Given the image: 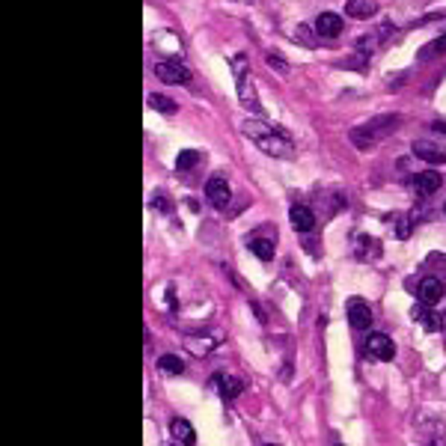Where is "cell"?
<instances>
[{
  "mask_svg": "<svg viewBox=\"0 0 446 446\" xmlns=\"http://www.w3.org/2000/svg\"><path fill=\"white\" fill-rule=\"evenodd\" d=\"M241 131L244 137H250L259 149H262L265 155L271 158H286V155H292V137L283 131V128L277 125H268L262 119H244L241 122Z\"/></svg>",
  "mask_w": 446,
  "mask_h": 446,
  "instance_id": "6da1fadb",
  "label": "cell"
},
{
  "mask_svg": "<svg viewBox=\"0 0 446 446\" xmlns=\"http://www.w3.org/2000/svg\"><path fill=\"white\" fill-rule=\"evenodd\" d=\"M233 75H235V86H238L241 105L247 107V110H259L256 93H253V83H250V63H247V57H244V54L233 57Z\"/></svg>",
  "mask_w": 446,
  "mask_h": 446,
  "instance_id": "7a4b0ae2",
  "label": "cell"
},
{
  "mask_svg": "<svg viewBox=\"0 0 446 446\" xmlns=\"http://www.w3.org/2000/svg\"><path fill=\"white\" fill-rule=\"evenodd\" d=\"M384 122H387V117L372 119L369 125H357V128H351V143H354V146H360V149L375 146V143H378L384 134H390V131H393V128H381Z\"/></svg>",
  "mask_w": 446,
  "mask_h": 446,
  "instance_id": "3957f363",
  "label": "cell"
},
{
  "mask_svg": "<svg viewBox=\"0 0 446 446\" xmlns=\"http://www.w3.org/2000/svg\"><path fill=\"white\" fill-rule=\"evenodd\" d=\"M155 71V78L158 81H164V83H172V86H184V83H191V69L188 66H182L176 60H158L152 66Z\"/></svg>",
  "mask_w": 446,
  "mask_h": 446,
  "instance_id": "277c9868",
  "label": "cell"
},
{
  "mask_svg": "<svg viewBox=\"0 0 446 446\" xmlns=\"http://www.w3.org/2000/svg\"><path fill=\"white\" fill-rule=\"evenodd\" d=\"M366 354L372 357V360L387 363V360H393V357H396V345H393V339L387 336V334H369V339H366Z\"/></svg>",
  "mask_w": 446,
  "mask_h": 446,
  "instance_id": "5b68a950",
  "label": "cell"
},
{
  "mask_svg": "<svg viewBox=\"0 0 446 446\" xmlns=\"http://www.w3.org/2000/svg\"><path fill=\"white\" fill-rule=\"evenodd\" d=\"M206 196L214 209H226L229 199H233V191H229V182L223 176H211L206 182Z\"/></svg>",
  "mask_w": 446,
  "mask_h": 446,
  "instance_id": "8992f818",
  "label": "cell"
},
{
  "mask_svg": "<svg viewBox=\"0 0 446 446\" xmlns=\"http://www.w3.org/2000/svg\"><path fill=\"white\" fill-rule=\"evenodd\" d=\"M413 155L423 158V161L428 164H446V146H440V143H431V140H413Z\"/></svg>",
  "mask_w": 446,
  "mask_h": 446,
  "instance_id": "52a82bcc",
  "label": "cell"
},
{
  "mask_svg": "<svg viewBox=\"0 0 446 446\" xmlns=\"http://www.w3.org/2000/svg\"><path fill=\"white\" fill-rule=\"evenodd\" d=\"M348 322H351L354 330H369L372 327V310H369L366 300H360V298L348 300Z\"/></svg>",
  "mask_w": 446,
  "mask_h": 446,
  "instance_id": "ba28073f",
  "label": "cell"
},
{
  "mask_svg": "<svg viewBox=\"0 0 446 446\" xmlns=\"http://www.w3.org/2000/svg\"><path fill=\"white\" fill-rule=\"evenodd\" d=\"M381 241L375 235H357L354 241V256L360 259V262H375V259L381 256Z\"/></svg>",
  "mask_w": 446,
  "mask_h": 446,
  "instance_id": "9c48e42d",
  "label": "cell"
},
{
  "mask_svg": "<svg viewBox=\"0 0 446 446\" xmlns=\"http://www.w3.org/2000/svg\"><path fill=\"white\" fill-rule=\"evenodd\" d=\"M440 184H443V176L435 170H426V172H416L413 176V191L420 196H431L435 191H440Z\"/></svg>",
  "mask_w": 446,
  "mask_h": 446,
  "instance_id": "30bf717a",
  "label": "cell"
},
{
  "mask_svg": "<svg viewBox=\"0 0 446 446\" xmlns=\"http://www.w3.org/2000/svg\"><path fill=\"white\" fill-rule=\"evenodd\" d=\"M289 221H292L295 233H312L315 214H312V209H307V206H292V209H289Z\"/></svg>",
  "mask_w": 446,
  "mask_h": 446,
  "instance_id": "8fae6325",
  "label": "cell"
},
{
  "mask_svg": "<svg viewBox=\"0 0 446 446\" xmlns=\"http://www.w3.org/2000/svg\"><path fill=\"white\" fill-rule=\"evenodd\" d=\"M211 387H218V393H221L226 401L238 399V396H241V390H244L241 378H233V375H214V378H211Z\"/></svg>",
  "mask_w": 446,
  "mask_h": 446,
  "instance_id": "7c38bea8",
  "label": "cell"
},
{
  "mask_svg": "<svg viewBox=\"0 0 446 446\" xmlns=\"http://www.w3.org/2000/svg\"><path fill=\"white\" fill-rule=\"evenodd\" d=\"M416 295H420L423 304L435 307L438 300L443 298V283H440L438 277H423V280H420V292H416Z\"/></svg>",
  "mask_w": 446,
  "mask_h": 446,
  "instance_id": "4fadbf2b",
  "label": "cell"
},
{
  "mask_svg": "<svg viewBox=\"0 0 446 446\" xmlns=\"http://www.w3.org/2000/svg\"><path fill=\"white\" fill-rule=\"evenodd\" d=\"M170 435L176 438V443H182V446H194V443H196L194 426H191L188 420H182V416H176V420L170 423Z\"/></svg>",
  "mask_w": 446,
  "mask_h": 446,
  "instance_id": "5bb4252c",
  "label": "cell"
},
{
  "mask_svg": "<svg viewBox=\"0 0 446 446\" xmlns=\"http://www.w3.org/2000/svg\"><path fill=\"white\" fill-rule=\"evenodd\" d=\"M315 30H319V36H339L342 33V18L336 16V12H322L319 18H315Z\"/></svg>",
  "mask_w": 446,
  "mask_h": 446,
  "instance_id": "9a60e30c",
  "label": "cell"
},
{
  "mask_svg": "<svg viewBox=\"0 0 446 446\" xmlns=\"http://www.w3.org/2000/svg\"><path fill=\"white\" fill-rule=\"evenodd\" d=\"M345 12L357 21H366L378 12V0H348V4H345Z\"/></svg>",
  "mask_w": 446,
  "mask_h": 446,
  "instance_id": "2e32d148",
  "label": "cell"
},
{
  "mask_svg": "<svg viewBox=\"0 0 446 446\" xmlns=\"http://www.w3.org/2000/svg\"><path fill=\"white\" fill-rule=\"evenodd\" d=\"M411 315H413V322H420L428 330V334H435V330H440V324H443V322H438V315L431 312L428 304H423V300H420V304H413Z\"/></svg>",
  "mask_w": 446,
  "mask_h": 446,
  "instance_id": "e0dca14e",
  "label": "cell"
},
{
  "mask_svg": "<svg viewBox=\"0 0 446 446\" xmlns=\"http://www.w3.org/2000/svg\"><path fill=\"white\" fill-rule=\"evenodd\" d=\"M158 369H161L164 375H182L184 363H182V357H176V354H161V357H158Z\"/></svg>",
  "mask_w": 446,
  "mask_h": 446,
  "instance_id": "ac0fdd59",
  "label": "cell"
},
{
  "mask_svg": "<svg viewBox=\"0 0 446 446\" xmlns=\"http://www.w3.org/2000/svg\"><path fill=\"white\" fill-rule=\"evenodd\" d=\"M250 253L256 259H262V262H271L274 259V241H268V238H253L250 241Z\"/></svg>",
  "mask_w": 446,
  "mask_h": 446,
  "instance_id": "d6986e66",
  "label": "cell"
},
{
  "mask_svg": "<svg viewBox=\"0 0 446 446\" xmlns=\"http://www.w3.org/2000/svg\"><path fill=\"white\" fill-rule=\"evenodd\" d=\"M146 102H149L152 110L167 113V117H170V113H176V102H172V98H167V95H161V93H152V95L146 98Z\"/></svg>",
  "mask_w": 446,
  "mask_h": 446,
  "instance_id": "ffe728a7",
  "label": "cell"
},
{
  "mask_svg": "<svg viewBox=\"0 0 446 446\" xmlns=\"http://www.w3.org/2000/svg\"><path fill=\"white\" fill-rule=\"evenodd\" d=\"M393 229H396V238H411V233H413V218L411 214H396L393 218Z\"/></svg>",
  "mask_w": 446,
  "mask_h": 446,
  "instance_id": "44dd1931",
  "label": "cell"
},
{
  "mask_svg": "<svg viewBox=\"0 0 446 446\" xmlns=\"http://www.w3.org/2000/svg\"><path fill=\"white\" fill-rule=\"evenodd\" d=\"M438 54H446V33L438 36V39H431L428 45L420 48V60H431V57H438Z\"/></svg>",
  "mask_w": 446,
  "mask_h": 446,
  "instance_id": "7402d4cb",
  "label": "cell"
},
{
  "mask_svg": "<svg viewBox=\"0 0 446 446\" xmlns=\"http://www.w3.org/2000/svg\"><path fill=\"white\" fill-rule=\"evenodd\" d=\"M199 164V152H194V149H184V152H179V158H176V170H194Z\"/></svg>",
  "mask_w": 446,
  "mask_h": 446,
  "instance_id": "603a6c76",
  "label": "cell"
},
{
  "mask_svg": "<svg viewBox=\"0 0 446 446\" xmlns=\"http://www.w3.org/2000/svg\"><path fill=\"white\" fill-rule=\"evenodd\" d=\"M188 348H191L194 354H209V351L214 348V342H211V339H199V336H191V339H188Z\"/></svg>",
  "mask_w": 446,
  "mask_h": 446,
  "instance_id": "cb8c5ba5",
  "label": "cell"
},
{
  "mask_svg": "<svg viewBox=\"0 0 446 446\" xmlns=\"http://www.w3.org/2000/svg\"><path fill=\"white\" fill-rule=\"evenodd\" d=\"M149 206H152V209H158V211H164V214H167V211H172V203H170V199H167L164 194H155Z\"/></svg>",
  "mask_w": 446,
  "mask_h": 446,
  "instance_id": "d4e9b609",
  "label": "cell"
},
{
  "mask_svg": "<svg viewBox=\"0 0 446 446\" xmlns=\"http://www.w3.org/2000/svg\"><path fill=\"white\" fill-rule=\"evenodd\" d=\"M310 33H312L310 27H304V24H300L298 30H295V39H298V42H304V45H310V48H312V45H315V39H312Z\"/></svg>",
  "mask_w": 446,
  "mask_h": 446,
  "instance_id": "484cf974",
  "label": "cell"
},
{
  "mask_svg": "<svg viewBox=\"0 0 446 446\" xmlns=\"http://www.w3.org/2000/svg\"><path fill=\"white\" fill-rule=\"evenodd\" d=\"M268 66H271V69H277V71H283V75H286V71H289V66H286L277 54H268Z\"/></svg>",
  "mask_w": 446,
  "mask_h": 446,
  "instance_id": "4316f807",
  "label": "cell"
},
{
  "mask_svg": "<svg viewBox=\"0 0 446 446\" xmlns=\"http://www.w3.org/2000/svg\"><path fill=\"white\" fill-rule=\"evenodd\" d=\"M431 131H440V134H446V122H435V125H431Z\"/></svg>",
  "mask_w": 446,
  "mask_h": 446,
  "instance_id": "83f0119b",
  "label": "cell"
},
{
  "mask_svg": "<svg viewBox=\"0 0 446 446\" xmlns=\"http://www.w3.org/2000/svg\"><path fill=\"white\" fill-rule=\"evenodd\" d=\"M170 446H179V443H170Z\"/></svg>",
  "mask_w": 446,
  "mask_h": 446,
  "instance_id": "f1b7e54d",
  "label": "cell"
},
{
  "mask_svg": "<svg viewBox=\"0 0 446 446\" xmlns=\"http://www.w3.org/2000/svg\"><path fill=\"white\" fill-rule=\"evenodd\" d=\"M265 446H274V443H265Z\"/></svg>",
  "mask_w": 446,
  "mask_h": 446,
  "instance_id": "f546056e",
  "label": "cell"
},
{
  "mask_svg": "<svg viewBox=\"0 0 446 446\" xmlns=\"http://www.w3.org/2000/svg\"><path fill=\"white\" fill-rule=\"evenodd\" d=\"M443 324H446V315H443Z\"/></svg>",
  "mask_w": 446,
  "mask_h": 446,
  "instance_id": "4dcf8cb0",
  "label": "cell"
},
{
  "mask_svg": "<svg viewBox=\"0 0 446 446\" xmlns=\"http://www.w3.org/2000/svg\"><path fill=\"white\" fill-rule=\"evenodd\" d=\"M443 214H446V206H443Z\"/></svg>",
  "mask_w": 446,
  "mask_h": 446,
  "instance_id": "1f68e13d",
  "label": "cell"
},
{
  "mask_svg": "<svg viewBox=\"0 0 446 446\" xmlns=\"http://www.w3.org/2000/svg\"><path fill=\"white\" fill-rule=\"evenodd\" d=\"M336 446H342V443H336Z\"/></svg>",
  "mask_w": 446,
  "mask_h": 446,
  "instance_id": "d6a6232c",
  "label": "cell"
}]
</instances>
